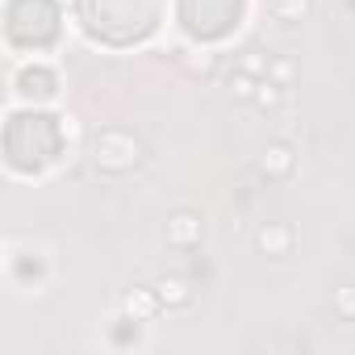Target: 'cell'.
Returning <instances> with one entry per match:
<instances>
[{
  "instance_id": "6da1fadb",
  "label": "cell",
  "mask_w": 355,
  "mask_h": 355,
  "mask_svg": "<svg viewBox=\"0 0 355 355\" xmlns=\"http://www.w3.org/2000/svg\"><path fill=\"white\" fill-rule=\"evenodd\" d=\"M134 159H138L134 134H125V130H105V134L96 138V163H101V167L121 171V167H130Z\"/></svg>"
},
{
  "instance_id": "7a4b0ae2",
  "label": "cell",
  "mask_w": 355,
  "mask_h": 355,
  "mask_svg": "<svg viewBox=\"0 0 355 355\" xmlns=\"http://www.w3.org/2000/svg\"><path fill=\"white\" fill-rule=\"evenodd\" d=\"M167 239H171L175 247H197V243H201V218L175 214V218L167 222Z\"/></svg>"
},
{
  "instance_id": "3957f363",
  "label": "cell",
  "mask_w": 355,
  "mask_h": 355,
  "mask_svg": "<svg viewBox=\"0 0 355 355\" xmlns=\"http://www.w3.org/2000/svg\"><path fill=\"white\" fill-rule=\"evenodd\" d=\"M259 247H263L268 255H288V251H293V226L268 222V226L259 230Z\"/></svg>"
},
{
  "instance_id": "277c9868",
  "label": "cell",
  "mask_w": 355,
  "mask_h": 355,
  "mask_svg": "<svg viewBox=\"0 0 355 355\" xmlns=\"http://www.w3.org/2000/svg\"><path fill=\"white\" fill-rule=\"evenodd\" d=\"M268 9H272V17H276V21L293 26V21H301V17H305L309 0H268Z\"/></svg>"
},
{
  "instance_id": "5b68a950",
  "label": "cell",
  "mask_w": 355,
  "mask_h": 355,
  "mask_svg": "<svg viewBox=\"0 0 355 355\" xmlns=\"http://www.w3.org/2000/svg\"><path fill=\"white\" fill-rule=\"evenodd\" d=\"M263 171L268 175H288L293 171V150L288 146H268L263 150Z\"/></svg>"
},
{
  "instance_id": "8992f818",
  "label": "cell",
  "mask_w": 355,
  "mask_h": 355,
  "mask_svg": "<svg viewBox=\"0 0 355 355\" xmlns=\"http://www.w3.org/2000/svg\"><path fill=\"white\" fill-rule=\"evenodd\" d=\"M155 297L159 301H171V305H189V288L180 280H159L155 284Z\"/></svg>"
},
{
  "instance_id": "52a82bcc",
  "label": "cell",
  "mask_w": 355,
  "mask_h": 355,
  "mask_svg": "<svg viewBox=\"0 0 355 355\" xmlns=\"http://www.w3.org/2000/svg\"><path fill=\"white\" fill-rule=\"evenodd\" d=\"M268 67H272V59L263 51H247L239 59V71H247V76H268Z\"/></svg>"
},
{
  "instance_id": "ba28073f",
  "label": "cell",
  "mask_w": 355,
  "mask_h": 355,
  "mask_svg": "<svg viewBox=\"0 0 355 355\" xmlns=\"http://www.w3.org/2000/svg\"><path fill=\"white\" fill-rule=\"evenodd\" d=\"M334 309H338L347 322H355V284H347V288L334 293Z\"/></svg>"
},
{
  "instance_id": "9c48e42d",
  "label": "cell",
  "mask_w": 355,
  "mask_h": 355,
  "mask_svg": "<svg viewBox=\"0 0 355 355\" xmlns=\"http://www.w3.org/2000/svg\"><path fill=\"white\" fill-rule=\"evenodd\" d=\"M155 301H159L155 293H134L125 305H130V313H138V318H150V313H155Z\"/></svg>"
},
{
  "instance_id": "30bf717a",
  "label": "cell",
  "mask_w": 355,
  "mask_h": 355,
  "mask_svg": "<svg viewBox=\"0 0 355 355\" xmlns=\"http://www.w3.org/2000/svg\"><path fill=\"white\" fill-rule=\"evenodd\" d=\"M280 88H284V84H276V80H259V92H255V101L268 109V105H276V101H280Z\"/></svg>"
}]
</instances>
